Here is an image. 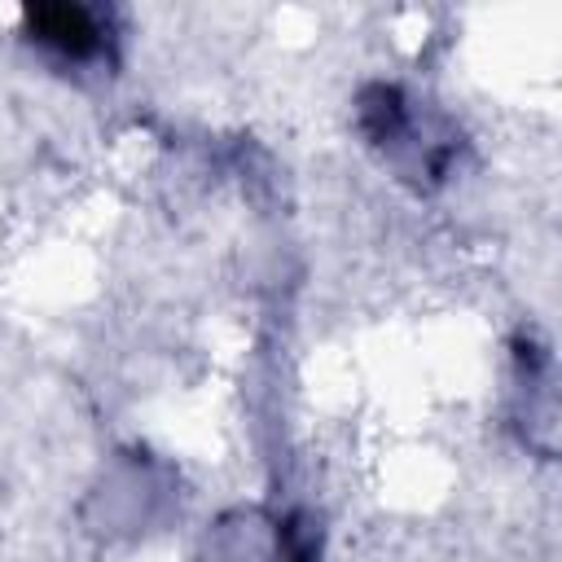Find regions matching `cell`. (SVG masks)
I'll return each mask as SVG.
<instances>
[{"instance_id":"obj_1","label":"cell","mask_w":562,"mask_h":562,"mask_svg":"<svg viewBox=\"0 0 562 562\" xmlns=\"http://www.w3.org/2000/svg\"><path fill=\"white\" fill-rule=\"evenodd\" d=\"M26 31H31V40H40L66 57H88L101 44V26L83 4H35V9H26Z\"/></svg>"}]
</instances>
